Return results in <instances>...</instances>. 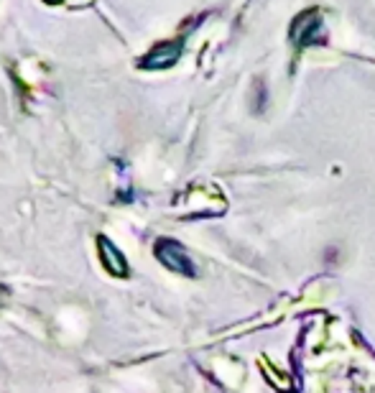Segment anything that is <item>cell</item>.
Wrapping results in <instances>:
<instances>
[{
    "label": "cell",
    "instance_id": "6da1fadb",
    "mask_svg": "<svg viewBox=\"0 0 375 393\" xmlns=\"http://www.w3.org/2000/svg\"><path fill=\"white\" fill-rule=\"evenodd\" d=\"M156 258H159L167 269L176 271L181 276H194V266H192L189 253L184 250V245H179V243L171 241V238H161V241L156 243Z\"/></svg>",
    "mask_w": 375,
    "mask_h": 393
},
{
    "label": "cell",
    "instance_id": "7a4b0ae2",
    "mask_svg": "<svg viewBox=\"0 0 375 393\" xmlns=\"http://www.w3.org/2000/svg\"><path fill=\"white\" fill-rule=\"evenodd\" d=\"M181 44L179 41H169V44H159L156 49L148 51V57L141 59V66L143 69H167L171 66L176 59H179Z\"/></svg>",
    "mask_w": 375,
    "mask_h": 393
},
{
    "label": "cell",
    "instance_id": "3957f363",
    "mask_svg": "<svg viewBox=\"0 0 375 393\" xmlns=\"http://www.w3.org/2000/svg\"><path fill=\"white\" fill-rule=\"evenodd\" d=\"M97 250H100V261H102V266L108 269V273H113V276H125V273H128L123 253H120L105 235L97 238Z\"/></svg>",
    "mask_w": 375,
    "mask_h": 393
},
{
    "label": "cell",
    "instance_id": "277c9868",
    "mask_svg": "<svg viewBox=\"0 0 375 393\" xmlns=\"http://www.w3.org/2000/svg\"><path fill=\"white\" fill-rule=\"evenodd\" d=\"M294 23L304 26V34H296V36H291L299 46L317 44V41H322V36H317V34H322V18H319L317 10H306V13L299 15Z\"/></svg>",
    "mask_w": 375,
    "mask_h": 393
},
{
    "label": "cell",
    "instance_id": "5b68a950",
    "mask_svg": "<svg viewBox=\"0 0 375 393\" xmlns=\"http://www.w3.org/2000/svg\"><path fill=\"white\" fill-rule=\"evenodd\" d=\"M49 3H59V0H49Z\"/></svg>",
    "mask_w": 375,
    "mask_h": 393
},
{
    "label": "cell",
    "instance_id": "8992f818",
    "mask_svg": "<svg viewBox=\"0 0 375 393\" xmlns=\"http://www.w3.org/2000/svg\"><path fill=\"white\" fill-rule=\"evenodd\" d=\"M0 296H3V289H0Z\"/></svg>",
    "mask_w": 375,
    "mask_h": 393
}]
</instances>
